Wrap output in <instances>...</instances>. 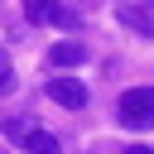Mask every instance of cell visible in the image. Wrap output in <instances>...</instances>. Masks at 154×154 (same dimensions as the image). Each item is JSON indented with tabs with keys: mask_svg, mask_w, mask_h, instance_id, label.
<instances>
[{
	"mask_svg": "<svg viewBox=\"0 0 154 154\" xmlns=\"http://www.w3.org/2000/svg\"><path fill=\"white\" fill-rule=\"evenodd\" d=\"M116 116H120V125H130V130H149V125H154V87H130V91L120 96Z\"/></svg>",
	"mask_w": 154,
	"mask_h": 154,
	"instance_id": "1",
	"label": "cell"
},
{
	"mask_svg": "<svg viewBox=\"0 0 154 154\" xmlns=\"http://www.w3.org/2000/svg\"><path fill=\"white\" fill-rule=\"evenodd\" d=\"M116 24H125V29L140 34V38H154V10H144V5H135V0H120V5H116Z\"/></svg>",
	"mask_w": 154,
	"mask_h": 154,
	"instance_id": "2",
	"label": "cell"
},
{
	"mask_svg": "<svg viewBox=\"0 0 154 154\" xmlns=\"http://www.w3.org/2000/svg\"><path fill=\"white\" fill-rule=\"evenodd\" d=\"M48 96H53L58 106H67V111H82V106H87V87H82L77 77H53V82H48Z\"/></svg>",
	"mask_w": 154,
	"mask_h": 154,
	"instance_id": "3",
	"label": "cell"
},
{
	"mask_svg": "<svg viewBox=\"0 0 154 154\" xmlns=\"http://www.w3.org/2000/svg\"><path fill=\"white\" fill-rule=\"evenodd\" d=\"M24 14L34 24H72V14L58 5V0H24Z\"/></svg>",
	"mask_w": 154,
	"mask_h": 154,
	"instance_id": "4",
	"label": "cell"
},
{
	"mask_svg": "<svg viewBox=\"0 0 154 154\" xmlns=\"http://www.w3.org/2000/svg\"><path fill=\"white\" fill-rule=\"evenodd\" d=\"M48 63H53V67H77V63H87V48L72 43V38H63V43L48 48Z\"/></svg>",
	"mask_w": 154,
	"mask_h": 154,
	"instance_id": "5",
	"label": "cell"
},
{
	"mask_svg": "<svg viewBox=\"0 0 154 154\" xmlns=\"http://www.w3.org/2000/svg\"><path fill=\"white\" fill-rule=\"evenodd\" d=\"M19 140H24V154H58V140H53L48 130H34V125H29Z\"/></svg>",
	"mask_w": 154,
	"mask_h": 154,
	"instance_id": "6",
	"label": "cell"
},
{
	"mask_svg": "<svg viewBox=\"0 0 154 154\" xmlns=\"http://www.w3.org/2000/svg\"><path fill=\"white\" fill-rule=\"evenodd\" d=\"M14 87V63H10V53H0V96Z\"/></svg>",
	"mask_w": 154,
	"mask_h": 154,
	"instance_id": "7",
	"label": "cell"
},
{
	"mask_svg": "<svg viewBox=\"0 0 154 154\" xmlns=\"http://www.w3.org/2000/svg\"><path fill=\"white\" fill-rule=\"evenodd\" d=\"M24 130H29V125H24V120H5V135H10V140H19V135H24Z\"/></svg>",
	"mask_w": 154,
	"mask_h": 154,
	"instance_id": "8",
	"label": "cell"
},
{
	"mask_svg": "<svg viewBox=\"0 0 154 154\" xmlns=\"http://www.w3.org/2000/svg\"><path fill=\"white\" fill-rule=\"evenodd\" d=\"M125 154H154V149H149V144H130Z\"/></svg>",
	"mask_w": 154,
	"mask_h": 154,
	"instance_id": "9",
	"label": "cell"
},
{
	"mask_svg": "<svg viewBox=\"0 0 154 154\" xmlns=\"http://www.w3.org/2000/svg\"><path fill=\"white\" fill-rule=\"evenodd\" d=\"M149 5H154V0H149Z\"/></svg>",
	"mask_w": 154,
	"mask_h": 154,
	"instance_id": "10",
	"label": "cell"
}]
</instances>
